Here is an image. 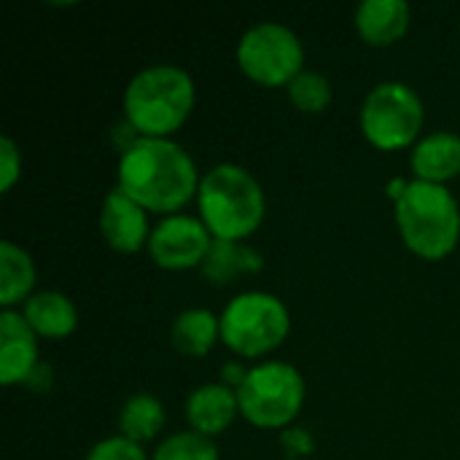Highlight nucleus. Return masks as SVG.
I'll return each instance as SVG.
<instances>
[{
	"label": "nucleus",
	"instance_id": "39448f33",
	"mask_svg": "<svg viewBox=\"0 0 460 460\" xmlns=\"http://www.w3.org/2000/svg\"><path fill=\"white\" fill-rule=\"evenodd\" d=\"M221 342L240 358H261L280 348L291 332L286 302L267 291H243L221 310Z\"/></svg>",
	"mask_w": 460,
	"mask_h": 460
},
{
	"label": "nucleus",
	"instance_id": "ddd939ff",
	"mask_svg": "<svg viewBox=\"0 0 460 460\" xmlns=\"http://www.w3.org/2000/svg\"><path fill=\"white\" fill-rule=\"evenodd\" d=\"M410 170L415 181L447 186L460 175V135L437 129L423 135L410 151Z\"/></svg>",
	"mask_w": 460,
	"mask_h": 460
},
{
	"label": "nucleus",
	"instance_id": "6ab92c4d",
	"mask_svg": "<svg viewBox=\"0 0 460 460\" xmlns=\"http://www.w3.org/2000/svg\"><path fill=\"white\" fill-rule=\"evenodd\" d=\"M261 270V256L248 248L245 243H224V240H213L208 259L202 261V272L210 283L226 286L232 283L237 275H248Z\"/></svg>",
	"mask_w": 460,
	"mask_h": 460
},
{
	"label": "nucleus",
	"instance_id": "2eb2a0df",
	"mask_svg": "<svg viewBox=\"0 0 460 460\" xmlns=\"http://www.w3.org/2000/svg\"><path fill=\"white\" fill-rule=\"evenodd\" d=\"M30 329L43 340H65L78 326V310L70 296L59 291H38L22 305Z\"/></svg>",
	"mask_w": 460,
	"mask_h": 460
},
{
	"label": "nucleus",
	"instance_id": "f257e3e1",
	"mask_svg": "<svg viewBox=\"0 0 460 460\" xmlns=\"http://www.w3.org/2000/svg\"><path fill=\"white\" fill-rule=\"evenodd\" d=\"M199 170L191 154L172 137H135L119 159V189L148 213L175 216L199 191Z\"/></svg>",
	"mask_w": 460,
	"mask_h": 460
},
{
	"label": "nucleus",
	"instance_id": "f3484780",
	"mask_svg": "<svg viewBox=\"0 0 460 460\" xmlns=\"http://www.w3.org/2000/svg\"><path fill=\"white\" fill-rule=\"evenodd\" d=\"M35 286V261L32 256L11 243H0V307L13 310L16 305H24L32 296Z\"/></svg>",
	"mask_w": 460,
	"mask_h": 460
},
{
	"label": "nucleus",
	"instance_id": "f8f14e48",
	"mask_svg": "<svg viewBox=\"0 0 460 460\" xmlns=\"http://www.w3.org/2000/svg\"><path fill=\"white\" fill-rule=\"evenodd\" d=\"M240 415L237 391L224 383L197 385L186 399V423L189 431H197L208 439L221 437Z\"/></svg>",
	"mask_w": 460,
	"mask_h": 460
},
{
	"label": "nucleus",
	"instance_id": "20e7f679",
	"mask_svg": "<svg viewBox=\"0 0 460 460\" xmlns=\"http://www.w3.org/2000/svg\"><path fill=\"white\" fill-rule=\"evenodd\" d=\"M402 243L426 261L447 259L460 243V205L447 186L410 181L394 205Z\"/></svg>",
	"mask_w": 460,
	"mask_h": 460
},
{
	"label": "nucleus",
	"instance_id": "5701e85b",
	"mask_svg": "<svg viewBox=\"0 0 460 460\" xmlns=\"http://www.w3.org/2000/svg\"><path fill=\"white\" fill-rule=\"evenodd\" d=\"M22 178V151L13 143V137H0V191L8 194L16 181Z\"/></svg>",
	"mask_w": 460,
	"mask_h": 460
},
{
	"label": "nucleus",
	"instance_id": "aec40b11",
	"mask_svg": "<svg viewBox=\"0 0 460 460\" xmlns=\"http://www.w3.org/2000/svg\"><path fill=\"white\" fill-rule=\"evenodd\" d=\"M288 100L302 113H323L334 100V89H332V81L323 73L305 67L288 84Z\"/></svg>",
	"mask_w": 460,
	"mask_h": 460
},
{
	"label": "nucleus",
	"instance_id": "423d86ee",
	"mask_svg": "<svg viewBox=\"0 0 460 460\" xmlns=\"http://www.w3.org/2000/svg\"><path fill=\"white\" fill-rule=\"evenodd\" d=\"M307 399L302 372L288 361H264L251 367L237 388L240 415L264 431H280L291 426Z\"/></svg>",
	"mask_w": 460,
	"mask_h": 460
},
{
	"label": "nucleus",
	"instance_id": "9d476101",
	"mask_svg": "<svg viewBox=\"0 0 460 460\" xmlns=\"http://www.w3.org/2000/svg\"><path fill=\"white\" fill-rule=\"evenodd\" d=\"M154 226L148 224V210L127 197L119 186L102 197L100 205V234L116 253H137L148 248Z\"/></svg>",
	"mask_w": 460,
	"mask_h": 460
},
{
	"label": "nucleus",
	"instance_id": "f03ea898",
	"mask_svg": "<svg viewBox=\"0 0 460 460\" xmlns=\"http://www.w3.org/2000/svg\"><path fill=\"white\" fill-rule=\"evenodd\" d=\"M197 84L181 65H148L124 89V119L137 137L170 140L194 113Z\"/></svg>",
	"mask_w": 460,
	"mask_h": 460
},
{
	"label": "nucleus",
	"instance_id": "6e6552de",
	"mask_svg": "<svg viewBox=\"0 0 460 460\" xmlns=\"http://www.w3.org/2000/svg\"><path fill=\"white\" fill-rule=\"evenodd\" d=\"M237 67L264 89H288L305 70L302 38L280 22H259L248 27L237 43Z\"/></svg>",
	"mask_w": 460,
	"mask_h": 460
},
{
	"label": "nucleus",
	"instance_id": "0eeeda50",
	"mask_svg": "<svg viewBox=\"0 0 460 460\" xmlns=\"http://www.w3.org/2000/svg\"><path fill=\"white\" fill-rule=\"evenodd\" d=\"M361 132L377 151H404L420 140L426 108L420 94L404 81H383L364 97Z\"/></svg>",
	"mask_w": 460,
	"mask_h": 460
},
{
	"label": "nucleus",
	"instance_id": "a211bd4d",
	"mask_svg": "<svg viewBox=\"0 0 460 460\" xmlns=\"http://www.w3.org/2000/svg\"><path fill=\"white\" fill-rule=\"evenodd\" d=\"M164 404L154 394H132L119 410V434L140 447L154 442L164 431Z\"/></svg>",
	"mask_w": 460,
	"mask_h": 460
},
{
	"label": "nucleus",
	"instance_id": "4be33fe9",
	"mask_svg": "<svg viewBox=\"0 0 460 460\" xmlns=\"http://www.w3.org/2000/svg\"><path fill=\"white\" fill-rule=\"evenodd\" d=\"M84 460H151L146 456V450L140 445H135L132 439L116 434V437H105L100 439Z\"/></svg>",
	"mask_w": 460,
	"mask_h": 460
},
{
	"label": "nucleus",
	"instance_id": "7ed1b4c3",
	"mask_svg": "<svg viewBox=\"0 0 460 460\" xmlns=\"http://www.w3.org/2000/svg\"><path fill=\"white\" fill-rule=\"evenodd\" d=\"M267 216V194L259 178L234 162L210 167L197 191V218L213 240L245 243Z\"/></svg>",
	"mask_w": 460,
	"mask_h": 460
},
{
	"label": "nucleus",
	"instance_id": "dca6fc26",
	"mask_svg": "<svg viewBox=\"0 0 460 460\" xmlns=\"http://www.w3.org/2000/svg\"><path fill=\"white\" fill-rule=\"evenodd\" d=\"M170 340L181 356L202 358L221 340V318L208 307H186L175 315Z\"/></svg>",
	"mask_w": 460,
	"mask_h": 460
},
{
	"label": "nucleus",
	"instance_id": "9b49d317",
	"mask_svg": "<svg viewBox=\"0 0 460 460\" xmlns=\"http://www.w3.org/2000/svg\"><path fill=\"white\" fill-rule=\"evenodd\" d=\"M38 364V334L22 310H0V383H27Z\"/></svg>",
	"mask_w": 460,
	"mask_h": 460
},
{
	"label": "nucleus",
	"instance_id": "4468645a",
	"mask_svg": "<svg viewBox=\"0 0 460 460\" xmlns=\"http://www.w3.org/2000/svg\"><path fill=\"white\" fill-rule=\"evenodd\" d=\"M412 8L404 0H364L356 5V32L367 46L388 49L410 32Z\"/></svg>",
	"mask_w": 460,
	"mask_h": 460
},
{
	"label": "nucleus",
	"instance_id": "1a4fd4ad",
	"mask_svg": "<svg viewBox=\"0 0 460 460\" xmlns=\"http://www.w3.org/2000/svg\"><path fill=\"white\" fill-rule=\"evenodd\" d=\"M213 245V234L208 226L186 213L164 216L148 240V256L156 267L170 270V272H183L202 267Z\"/></svg>",
	"mask_w": 460,
	"mask_h": 460
},
{
	"label": "nucleus",
	"instance_id": "412c9836",
	"mask_svg": "<svg viewBox=\"0 0 460 460\" xmlns=\"http://www.w3.org/2000/svg\"><path fill=\"white\" fill-rule=\"evenodd\" d=\"M151 460H221V453L213 439L197 431H178L154 450Z\"/></svg>",
	"mask_w": 460,
	"mask_h": 460
}]
</instances>
